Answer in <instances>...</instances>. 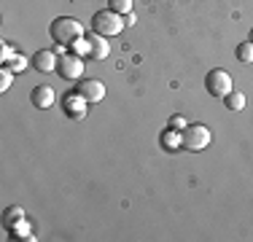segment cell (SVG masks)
<instances>
[{
    "instance_id": "e0dca14e",
    "label": "cell",
    "mask_w": 253,
    "mask_h": 242,
    "mask_svg": "<svg viewBox=\"0 0 253 242\" xmlns=\"http://www.w3.org/2000/svg\"><path fill=\"white\" fill-rule=\"evenodd\" d=\"M111 3V11H116V14H129L132 11V0H108Z\"/></svg>"
},
{
    "instance_id": "44dd1931",
    "label": "cell",
    "mask_w": 253,
    "mask_h": 242,
    "mask_svg": "<svg viewBox=\"0 0 253 242\" xmlns=\"http://www.w3.org/2000/svg\"><path fill=\"white\" fill-rule=\"evenodd\" d=\"M124 24H126V27H132V24H135V14H132V11H129V14H124Z\"/></svg>"
},
{
    "instance_id": "7c38bea8",
    "label": "cell",
    "mask_w": 253,
    "mask_h": 242,
    "mask_svg": "<svg viewBox=\"0 0 253 242\" xmlns=\"http://www.w3.org/2000/svg\"><path fill=\"white\" fill-rule=\"evenodd\" d=\"M224 102H226L229 111H243V108H245V94L237 92V89H232V92L224 97Z\"/></svg>"
},
{
    "instance_id": "6da1fadb",
    "label": "cell",
    "mask_w": 253,
    "mask_h": 242,
    "mask_svg": "<svg viewBox=\"0 0 253 242\" xmlns=\"http://www.w3.org/2000/svg\"><path fill=\"white\" fill-rule=\"evenodd\" d=\"M49 33H51L54 43H59V46H70L73 40L84 38V24L78 22V19H73V16H57V19L51 22Z\"/></svg>"
},
{
    "instance_id": "30bf717a",
    "label": "cell",
    "mask_w": 253,
    "mask_h": 242,
    "mask_svg": "<svg viewBox=\"0 0 253 242\" xmlns=\"http://www.w3.org/2000/svg\"><path fill=\"white\" fill-rule=\"evenodd\" d=\"M108 54H111V43H108L102 35L94 33L92 38H89V57L100 62V59H108Z\"/></svg>"
},
{
    "instance_id": "4fadbf2b",
    "label": "cell",
    "mask_w": 253,
    "mask_h": 242,
    "mask_svg": "<svg viewBox=\"0 0 253 242\" xmlns=\"http://www.w3.org/2000/svg\"><path fill=\"white\" fill-rule=\"evenodd\" d=\"M22 221H25V210H22V207H8L3 213V223L8 229H14L16 223H22Z\"/></svg>"
},
{
    "instance_id": "7a4b0ae2",
    "label": "cell",
    "mask_w": 253,
    "mask_h": 242,
    "mask_svg": "<svg viewBox=\"0 0 253 242\" xmlns=\"http://www.w3.org/2000/svg\"><path fill=\"white\" fill-rule=\"evenodd\" d=\"M126 27L124 24V16L116 14V11H97V14L92 16V30L97 35H102V38H111V35H119L122 30Z\"/></svg>"
},
{
    "instance_id": "3957f363",
    "label": "cell",
    "mask_w": 253,
    "mask_h": 242,
    "mask_svg": "<svg viewBox=\"0 0 253 242\" xmlns=\"http://www.w3.org/2000/svg\"><path fill=\"white\" fill-rule=\"evenodd\" d=\"M210 140L213 135L205 124H186V129H180V148L186 151H205Z\"/></svg>"
},
{
    "instance_id": "277c9868",
    "label": "cell",
    "mask_w": 253,
    "mask_h": 242,
    "mask_svg": "<svg viewBox=\"0 0 253 242\" xmlns=\"http://www.w3.org/2000/svg\"><path fill=\"white\" fill-rule=\"evenodd\" d=\"M84 57L81 54H73V51H68V54H59V62H57V73L65 78V81H76V78H81L84 76Z\"/></svg>"
},
{
    "instance_id": "ba28073f",
    "label": "cell",
    "mask_w": 253,
    "mask_h": 242,
    "mask_svg": "<svg viewBox=\"0 0 253 242\" xmlns=\"http://www.w3.org/2000/svg\"><path fill=\"white\" fill-rule=\"evenodd\" d=\"M30 62H33V68L35 70H41V73H54L57 70V54L51 51V48H41V51H35L33 54V59H30Z\"/></svg>"
},
{
    "instance_id": "7402d4cb",
    "label": "cell",
    "mask_w": 253,
    "mask_h": 242,
    "mask_svg": "<svg viewBox=\"0 0 253 242\" xmlns=\"http://www.w3.org/2000/svg\"><path fill=\"white\" fill-rule=\"evenodd\" d=\"M251 43H253V30H251Z\"/></svg>"
},
{
    "instance_id": "8fae6325",
    "label": "cell",
    "mask_w": 253,
    "mask_h": 242,
    "mask_svg": "<svg viewBox=\"0 0 253 242\" xmlns=\"http://www.w3.org/2000/svg\"><path fill=\"white\" fill-rule=\"evenodd\" d=\"M162 145H165L167 151H178L180 148V132L167 126V132H162Z\"/></svg>"
},
{
    "instance_id": "9c48e42d",
    "label": "cell",
    "mask_w": 253,
    "mask_h": 242,
    "mask_svg": "<svg viewBox=\"0 0 253 242\" xmlns=\"http://www.w3.org/2000/svg\"><path fill=\"white\" fill-rule=\"evenodd\" d=\"M54 100H57V92H54L51 86H46V83H41V86H35L33 92H30V102H33L35 108H41V111L51 108Z\"/></svg>"
},
{
    "instance_id": "d6986e66",
    "label": "cell",
    "mask_w": 253,
    "mask_h": 242,
    "mask_svg": "<svg viewBox=\"0 0 253 242\" xmlns=\"http://www.w3.org/2000/svg\"><path fill=\"white\" fill-rule=\"evenodd\" d=\"M16 57V51H14V46L8 43V40H3V65H8L11 59Z\"/></svg>"
},
{
    "instance_id": "ac0fdd59",
    "label": "cell",
    "mask_w": 253,
    "mask_h": 242,
    "mask_svg": "<svg viewBox=\"0 0 253 242\" xmlns=\"http://www.w3.org/2000/svg\"><path fill=\"white\" fill-rule=\"evenodd\" d=\"M70 48H73V54H89V38H78V40H73L70 43Z\"/></svg>"
},
{
    "instance_id": "9a60e30c",
    "label": "cell",
    "mask_w": 253,
    "mask_h": 242,
    "mask_svg": "<svg viewBox=\"0 0 253 242\" xmlns=\"http://www.w3.org/2000/svg\"><path fill=\"white\" fill-rule=\"evenodd\" d=\"M16 73L8 68V65H3V70H0V92H8L11 89V81H14Z\"/></svg>"
},
{
    "instance_id": "5bb4252c",
    "label": "cell",
    "mask_w": 253,
    "mask_h": 242,
    "mask_svg": "<svg viewBox=\"0 0 253 242\" xmlns=\"http://www.w3.org/2000/svg\"><path fill=\"white\" fill-rule=\"evenodd\" d=\"M234 54H237V59H240L243 65H253V43H251V40H245V43H240V46H237V51H234Z\"/></svg>"
},
{
    "instance_id": "ffe728a7",
    "label": "cell",
    "mask_w": 253,
    "mask_h": 242,
    "mask_svg": "<svg viewBox=\"0 0 253 242\" xmlns=\"http://www.w3.org/2000/svg\"><path fill=\"white\" fill-rule=\"evenodd\" d=\"M167 126H170V129H178V132H180V129H186V119H183V116H172L170 121H167Z\"/></svg>"
},
{
    "instance_id": "2e32d148",
    "label": "cell",
    "mask_w": 253,
    "mask_h": 242,
    "mask_svg": "<svg viewBox=\"0 0 253 242\" xmlns=\"http://www.w3.org/2000/svg\"><path fill=\"white\" fill-rule=\"evenodd\" d=\"M27 65H33V62H30V59L25 57V54H16V57L8 62V68L14 70V73H22V70H27Z\"/></svg>"
},
{
    "instance_id": "52a82bcc",
    "label": "cell",
    "mask_w": 253,
    "mask_h": 242,
    "mask_svg": "<svg viewBox=\"0 0 253 242\" xmlns=\"http://www.w3.org/2000/svg\"><path fill=\"white\" fill-rule=\"evenodd\" d=\"M76 92L81 94L86 102H100L102 97H105V83L97 81V78H84V81L78 83Z\"/></svg>"
},
{
    "instance_id": "8992f818",
    "label": "cell",
    "mask_w": 253,
    "mask_h": 242,
    "mask_svg": "<svg viewBox=\"0 0 253 242\" xmlns=\"http://www.w3.org/2000/svg\"><path fill=\"white\" fill-rule=\"evenodd\" d=\"M86 105H89V102L84 100L78 92H70V94L62 97V111H65V116L73 119V121H81L84 116H86V111H89Z\"/></svg>"
},
{
    "instance_id": "5b68a950",
    "label": "cell",
    "mask_w": 253,
    "mask_h": 242,
    "mask_svg": "<svg viewBox=\"0 0 253 242\" xmlns=\"http://www.w3.org/2000/svg\"><path fill=\"white\" fill-rule=\"evenodd\" d=\"M205 89H208L213 97H226L229 92H232V76H229L226 70H221V68L210 70L208 76H205Z\"/></svg>"
}]
</instances>
